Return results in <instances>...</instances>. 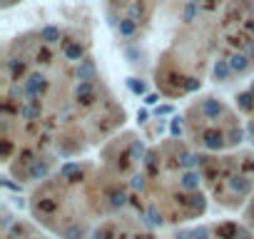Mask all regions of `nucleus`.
Masks as SVG:
<instances>
[{"instance_id":"nucleus-13","label":"nucleus","mask_w":254,"mask_h":239,"mask_svg":"<svg viewBox=\"0 0 254 239\" xmlns=\"http://www.w3.org/2000/svg\"><path fill=\"white\" fill-rule=\"evenodd\" d=\"M18 3H23V0H0L3 10H8V8H13V5H18Z\"/></svg>"},{"instance_id":"nucleus-5","label":"nucleus","mask_w":254,"mask_h":239,"mask_svg":"<svg viewBox=\"0 0 254 239\" xmlns=\"http://www.w3.org/2000/svg\"><path fill=\"white\" fill-rule=\"evenodd\" d=\"M180 120V135L197 155H219L239 150L247 137V125L237 105L219 95L192 97Z\"/></svg>"},{"instance_id":"nucleus-9","label":"nucleus","mask_w":254,"mask_h":239,"mask_svg":"<svg viewBox=\"0 0 254 239\" xmlns=\"http://www.w3.org/2000/svg\"><path fill=\"white\" fill-rule=\"evenodd\" d=\"M182 239H254V232L242 219H214L182 232Z\"/></svg>"},{"instance_id":"nucleus-4","label":"nucleus","mask_w":254,"mask_h":239,"mask_svg":"<svg viewBox=\"0 0 254 239\" xmlns=\"http://www.w3.org/2000/svg\"><path fill=\"white\" fill-rule=\"evenodd\" d=\"M130 209L152 227H182L209 209L197 152L180 137H162L147 147L145 165L130 192Z\"/></svg>"},{"instance_id":"nucleus-10","label":"nucleus","mask_w":254,"mask_h":239,"mask_svg":"<svg viewBox=\"0 0 254 239\" xmlns=\"http://www.w3.org/2000/svg\"><path fill=\"white\" fill-rule=\"evenodd\" d=\"M3 239H58L50 232H45L33 219H8L3 227Z\"/></svg>"},{"instance_id":"nucleus-8","label":"nucleus","mask_w":254,"mask_h":239,"mask_svg":"<svg viewBox=\"0 0 254 239\" xmlns=\"http://www.w3.org/2000/svg\"><path fill=\"white\" fill-rule=\"evenodd\" d=\"M90 239H160V237L150 222H145L132 209H127L102 222Z\"/></svg>"},{"instance_id":"nucleus-11","label":"nucleus","mask_w":254,"mask_h":239,"mask_svg":"<svg viewBox=\"0 0 254 239\" xmlns=\"http://www.w3.org/2000/svg\"><path fill=\"white\" fill-rule=\"evenodd\" d=\"M234 105H237V110L244 120V125H247V135L254 142V77L234 95Z\"/></svg>"},{"instance_id":"nucleus-14","label":"nucleus","mask_w":254,"mask_h":239,"mask_svg":"<svg viewBox=\"0 0 254 239\" xmlns=\"http://www.w3.org/2000/svg\"><path fill=\"white\" fill-rule=\"evenodd\" d=\"M170 239H182V234H175V237H170Z\"/></svg>"},{"instance_id":"nucleus-6","label":"nucleus","mask_w":254,"mask_h":239,"mask_svg":"<svg viewBox=\"0 0 254 239\" xmlns=\"http://www.w3.org/2000/svg\"><path fill=\"white\" fill-rule=\"evenodd\" d=\"M187 0H102V18L120 45L140 50L175 30Z\"/></svg>"},{"instance_id":"nucleus-7","label":"nucleus","mask_w":254,"mask_h":239,"mask_svg":"<svg viewBox=\"0 0 254 239\" xmlns=\"http://www.w3.org/2000/svg\"><path fill=\"white\" fill-rule=\"evenodd\" d=\"M207 197L224 212H239L254 197V150L197 155Z\"/></svg>"},{"instance_id":"nucleus-2","label":"nucleus","mask_w":254,"mask_h":239,"mask_svg":"<svg viewBox=\"0 0 254 239\" xmlns=\"http://www.w3.org/2000/svg\"><path fill=\"white\" fill-rule=\"evenodd\" d=\"M254 77V0H187L160 48L152 82L165 100H185L204 82Z\"/></svg>"},{"instance_id":"nucleus-3","label":"nucleus","mask_w":254,"mask_h":239,"mask_svg":"<svg viewBox=\"0 0 254 239\" xmlns=\"http://www.w3.org/2000/svg\"><path fill=\"white\" fill-rule=\"evenodd\" d=\"M127 209V192L95 160L63 162L28 197L30 219L58 239H90L102 222Z\"/></svg>"},{"instance_id":"nucleus-12","label":"nucleus","mask_w":254,"mask_h":239,"mask_svg":"<svg viewBox=\"0 0 254 239\" xmlns=\"http://www.w3.org/2000/svg\"><path fill=\"white\" fill-rule=\"evenodd\" d=\"M242 222L254 232V197H252V199H249V204L242 209Z\"/></svg>"},{"instance_id":"nucleus-1","label":"nucleus","mask_w":254,"mask_h":239,"mask_svg":"<svg viewBox=\"0 0 254 239\" xmlns=\"http://www.w3.org/2000/svg\"><path fill=\"white\" fill-rule=\"evenodd\" d=\"M125 120L82 28L45 23L5 43L0 150L20 184H38L63 162L100 150L120 135Z\"/></svg>"}]
</instances>
